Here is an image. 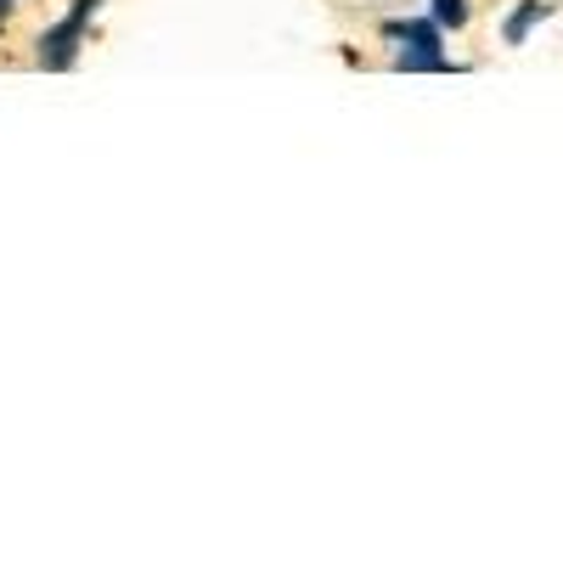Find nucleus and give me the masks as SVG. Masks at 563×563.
<instances>
[{
  "instance_id": "obj_1",
  "label": "nucleus",
  "mask_w": 563,
  "mask_h": 563,
  "mask_svg": "<svg viewBox=\"0 0 563 563\" xmlns=\"http://www.w3.org/2000/svg\"><path fill=\"white\" fill-rule=\"evenodd\" d=\"M102 7V0H74V12L52 29V34H45L40 40V68H68L74 57H79V34H85V18L90 12H97Z\"/></svg>"
},
{
  "instance_id": "obj_2",
  "label": "nucleus",
  "mask_w": 563,
  "mask_h": 563,
  "mask_svg": "<svg viewBox=\"0 0 563 563\" xmlns=\"http://www.w3.org/2000/svg\"><path fill=\"white\" fill-rule=\"evenodd\" d=\"M541 18H547V7H541V0H525V7H519V12L507 18V40L519 45V40H525V34H530V29L541 23Z\"/></svg>"
},
{
  "instance_id": "obj_3",
  "label": "nucleus",
  "mask_w": 563,
  "mask_h": 563,
  "mask_svg": "<svg viewBox=\"0 0 563 563\" xmlns=\"http://www.w3.org/2000/svg\"><path fill=\"white\" fill-rule=\"evenodd\" d=\"M395 34L411 45V52H440V34L429 23H395Z\"/></svg>"
},
{
  "instance_id": "obj_4",
  "label": "nucleus",
  "mask_w": 563,
  "mask_h": 563,
  "mask_svg": "<svg viewBox=\"0 0 563 563\" xmlns=\"http://www.w3.org/2000/svg\"><path fill=\"white\" fill-rule=\"evenodd\" d=\"M434 23L440 29H462L467 23V0H434Z\"/></svg>"
},
{
  "instance_id": "obj_5",
  "label": "nucleus",
  "mask_w": 563,
  "mask_h": 563,
  "mask_svg": "<svg viewBox=\"0 0 563 563\" xmlns=\"http://www.w3.org/2000/svg\"><path fill=\"white\" fill-rule=\"evenodd\" d=\"M0 18H7V0H0Z\"/></svg>"
}]
</instances>
